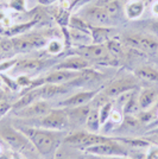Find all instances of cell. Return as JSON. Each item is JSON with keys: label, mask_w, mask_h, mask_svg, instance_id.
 Returning <instances> with one entry per match:
<instances>
[{"label": "cell", "mask_w": 158, "mask_h": 159, "mask_svg": "<svg viewBox=\"0 0 158 159\" xmlns=\"http://www.w3.org/2000/svg\"><path fill=\"white\" fill-rule=\"evenodd\" d=\"M0 138L12 150L20 154L33 153L36 151L26 135L7 120H0Z\"/></svg>", "instance_id": "obj_2"}, {"label": "cell", "mask_w": 158, "mask_h": 159, "mask_svg": "<svg viewBox=\"0 0 158 159\" xmlns=\"http://www.w3.org/2000/svg\"><path fill=\"white\" fill-rule=\"evenodd\" d=\"M2 100H5V93L0 89V101H2Z\"/></svg>", "instance_id": "obj_40"}, {"label": "cell", "mask_w": 158, "mask_h": 159, "mask_svg": "<svg viewBox=\"0 0 158 159\" xmlns=\"http://www.w3.org/2000/svg\"><path fill=\"white\" fill-rule=\"evenodd\" d=\"M106 48L108 50L109 55L114 57L115 60H118L124 55V49H123V43L120 40L115 39V38H111L109 40H107L105 43Z\"/></svg>", "instance_id": "obj_26"}, {"label": "cell", "mask_w": 158, "mask_h": 159, "mask_svg": "<svg viewBox=\"0 0 158 159\" xmlns=\"http://www.w3.org/2000/svg\"><path fill=\"white\" fill-rule=\"evenodd\" d=\"M69 118V124L70 126H85L86 124L88 113L91 111V103L85 105V106L74 107V108H66Z\"/></svg>", "instance_id": "obj_17"}, {"label": "cell", "mask_w": 158, "mask_h": 159, "mask_svg": "<svg viewBox=\"0 0 158 159\" xmlns=\"http://www.w3.org/2000/svg\"><path fill=\"white\" fill-rule=\"evenodd\" d=\"M44 66V63L38 58H30V60H21L17 61L16 64L13 66L14 71L21 75H31L37 71H40V69Z\"/></svg>", "instance_id": "obj_16"}, {"label": "cell", "mask_w": 158, "mask_h": 159, "mask_svg": "<svg viewBox=\"0 0 158 159\" xmlns=\"http://www.w3.org/2000/svg\"><path fill=\"white\" fill-rule=\"evenodd\" d=\"M136 87H137L136 79L131 77V76H125V77H121V79L113 81L111 84H108L104 89V93L109 99H117L119 95L127 93V92H131Z\"/></svg>", "instance_id": "obj_11"}, {"label": "cell", "mask_w": 158, "mask_h": 159, "mask_svg": "<svg viewBox=\"0 0 158 159\" xmlns=\"http://www.w3.org/2000/svg\"><path fill=\"white\" fill-rule=\"evenodd\" d=\"M48 37L42 33H30V34H20L11 38L13 51L16 53H27L32 50H40L46 47Z\"/></svg>", "instance_id": "obj_5"}, {"label": "cell", "mask_w": 158, "mask_h": 159, "mask_svg": "<svg viewBox=\"0 0 158 159\" xmlns=\"http://www.w3.org/2000/svg\"><path fill=\"white\" fill-rule=\"evenodd\" d=\"M10 111H12V103H10L6 100L0 101V120L4 119Z\"/></svg>", "instance_id": "obj_33"}, {"label": "cell", "mask_w": 158, "mask_h": 159, "mask_svg": "<svg viewBox=\"0 0 158 159\" xmlns=\"http://www.w3.org/2000/svg\"><path fill=\"white\" fill-rule=\"evenodd\" d=\"M151 133H152V134H157V135H158V127H157V128H155V129H152Z\"/></svg>", "instance_id": "obj_41"}, {"label": "cell", "mask_w": 158, "mask_h": 159, "mask_svg": "<svg viewBox=\"0 0 158 159\" xmlns=\"http://www.w3.org/2000/svg\"><path fill=\"white\" fill-rule=\"evenodd\" d=\"M147 159H158V147H152L149 151Z\"/></svg>", "instance_id": "obj_35"}, {"label": "cell", "mask_w": 158, "mask_h": 159, "mask_svg": "<svg viewBox=\"0 0 158 159\" xmlns=\"http://www.w3.org/2000/svg\"><path fill=\"white\" fill-rule=\"evenodd\" d=\"M38 1H40V4H42V5L48 6V5H51L53 2H56L57 0H38Z\"/></svg>", "instance_id": "obj_38"}, {"label": "cell", "mask_w": 158, "mask_h": 159, "mask_svg": "<svg viewBox=\"0 0 158 159\" xmlns=\"http://www.w3.org/2000/svg\"><path fill=\"white\" fill-rule=\"evenodd\" d=\"M151 13L155 17H158V0H155L151 5Z\"/></svg>", "instance_id": "obj_36"}, {"label": "cell", "mask_w": 158, "mask_h": 159, "mask_svg": "<svg viewBox=\"0 0 158 159\" xmlns=\"http://www.w3.org/2000/svg\"><path fill=\"white\" fill-rule=\"evenodd\" d=\"M101 126L102 125H101V120H100L99 108L91 106V111L88 113L86 124H85L86 131L92 133H99Z\"/></svg>", "instance_id": "obj_21"}, {"label": "cell", "mask_w": 158, "mask_h": 159, "mask_svg": "<svg viewBox=\"0 0 158 159\" xmlns=\"http://www.w3.org/2000/svg\"><path fill=\"white\" fill-rule=\"evenodd\" d=\"M91 66V63L83 57H81L79 55H74L70 57H67L66 60L59 62L58 64H56V69H66V70H72V71H82L86 70Z\"/></svg>", "instance_id": "obj_15"}, {"label": "cell", "mask_w": 158, "mask_h": 159, "mask_svg": "<svg viewBox=\"0 0 158 159\" xmlns=\"http://www.w3.org/2000/svg\"><path fill=\"white\" fill-rule=\"evenodd\" d=\"M140 111H142V108L139 106L138 94L133 90L130 99L126 101V103L123 107V113H124V115H137L140 113Z\"/></svg>", "instance_id": "obj_23"}, {"label": "cell", "mask_w": 158, "mask_h": 159, "mask_svg": "<svg viewBox=\"0 0 158 159\" xmlns=\"http://www.w3.org/2000/svg\"><path fill=\"white\" fill-rule=\"evenodd\" d=\"M112 27H96L91 26V36H92L93 44H105L109 40V32Z\"/></svg>", "instance_id": "obj_22"}, {"label": "cell", "mask_w": 158, "mask_h": 159, "mask_svg": "<svg viewBox=\"0 0 158 159\" xmlns=\"http://www.w3.org/2000/svg\"><path fill=\"white\" fill-rule=\"evenodd\" d=\"M113 111V103L112 102H106L99 108V114H100V120H101V125H105L107 120L109 119L111 113Z\"/></svg>", "instance_id": "obj_30"}, {"label": "cell", "mask_w": 158, "mask_h": 159, "mask_svg": "<svg viewBox=\"0 0 158 159\" xmlns=\"http://www.w3.org/2000/svg\"><path fill=\"white\" fill-rule=\"evenodd\" d=\"M25 124H37L32 127H40L50 131H58V132H64L67 131L70 124H69V118L66 108H53L46 115L38 118V119H30L24 120Z\"/></svg>", "instance_id": "obj_3"}, {"label": "cell", "mask_w": 158, "mask_h": 159, "mask_svg": "<svg viewBox=\"0 0 158 159\" xmlns=\"http://www.w3.org/2000/svg\"><path fill=\"white\" fill-rule=\"evenodd\" d=\"M121 143H125L127 145L134 146V147H147L149 143L145 140H139V139H119Z\"/></svg>", "instance_id": "obj_32"}, {"label": "cell", "mask_w": 158, "mask_h": 159, "mask_svg": "<svg viewBox=\"0 0 158 159\" xmlns=\"http://www.w3.org/2000/svg\"><path fill=\"white\" fill-rule=\"evenodd\" d=\"M40 90V100H53L58 99L61 96H64L67 94L70 93V89L67 84H43L38 87Z\"/></svg>", "instance_id": "obj_14"}, {"label": "cell", "mask_w": 158, "mask_h": 159, "mask_svg": "<svg viewBox=\"0 0 158 159\" xmlns=\"http://www.w3.org/2000/svg\"><path fill=\"white\" fill-rule=\"evenodd\" d=\"M33 159H37V158H33Z\"/></svg>", "instance_id": "obj_45"}, {"label": "cell", "mask_w": 158, "mask_h": 159, "mask_svg": "<svg viewBox=\"0 0 158 159\" xmlns=\"http://www.w3.org/2000/svg\"><path fill=\"white\" fill-rule=\"evenodd\" d=\"M8 7L16 12H25L26 0H8Z\"/></svg>", "instance_id": "obj_31"}, {"label": "cell", "mask_w": 158, "mask_h": 159, "mask_svg": "<svg viewBox=\"0 0 158 159\" xmlns=\"http://www.w3.org/2000/svg\"><path fill=\"white\" fill-rule=\"evenodd\" d=\"M98 93H100V90H85V92L72 94L69 98L59 101L58 107L59 108H74V107L85 106V105L91 103Z\"/></svg>", "instance_id": "obj_12"}, {"label": "cell", "mask_w": 158, "mask_h": 159, "mask_svg": "<svg viewBox=\"0 0 158 159\" xmlns=\"http://www.w3.org/2000/svg\"><path fill=\"white\" fill-rule=\"evenodd\" d=\"M112 137H107V135H101L99 133H92L88 131H77L74 132L69 135L64 137V143L68 145L81 148V150H86L88 147L94 145H98L100 143H104L106 140H109Z\"/></svg>", "instance_id": "obj_6"}, {"label": "cell", "mask_w": 158, "mask_h": 159, "mask_svg": "<svg viewBox=\"0 0 158 159\" xmlns=\"http://www.w3.org/2000/svg\"><path fill=\"white\" fill-rule=\"evenodd\" d=\"M124 43L127 47L136 48L145 53L158 52V40L144 34H130L124 37Z\"/></svg>", "instance_id": "obj_9"}, {"label": "cell", "mask_w": 158, "mask_h": 159, "mask_svg": "<svg viewBox=\"0 0 158 159\" xmlns=\"http://www.w3.org/2000/svg\"><path fill=\"white\" fill-rule=\"evenodd\" d=\"M134 75L139 79L146 80L150 82H158V70L152 68V66H139L134 71Z\"/></svg>", "instance_id": "obj_24"}, {"label": "cell", "mask_w": 158, "mask_h": 159, "mask_svg": "<svg viewBox=\"0 0 158 159\" xmlns=\"http://www.w3.org/2000/svg\"><path fill=\"white\" fill-rule=\"evenodd\" d=\"M81 71H72V70H66V69H56L48 74L45 77H42L43 84H67L69 82L77 79Z\"/></svg>", "instance_id": "obj_13"}, {"label": "cell", "mask_w": 158, "mask_h": 159, "mask_svg": "<svg viewBox=\"0 0 158 159\" xmlns=\"http://www.w3.org/2000/svg\"><path fill=\"white\" fill-rule=\"evenodd\" d=\"M0 141H1V138H0Z\"/></svg>", "instance_id": "obj_44"}, {"label": "cell", "mask_w": 158, "mask_h": 159, "mask_svg": "<svg viewBox=\"0 0 158 159\" xmlns=\"http://www.w3.org/2000/svg\"><path fill=\"white\" fill-rule=\"evenodd\" d=\"M51 109H53V107L49 103V101L38 100L25 108H21L19 111H12V112L16 114L17 118H20L23 120H30L42 118V116L46 115Z\"/></svg>", "instance_id": "obj_10"}, {"label": "cell", "mask_w": 158, "mask_h": 159, "mask_svg": "<svg viewBox=\"0 0 158 159\" xmlns=\"http://www.w3.org/2000/svg\"><path fill=\"white\" fill-rule=\"evenodd\" d=\"M106 10V12L109 14V17L112 18L114 21H117L120 14H121V7H120V4H119L118 0H114V1H111L108 4H106L105 6H102Z\"/></svg>", "instance_id": "obj_28"}, {"label": "cell", "mask_w": 158, "mask_h": 159, "mask_svg": "<svg viewBox=\"0 0 158 159\" xmlns=\"http://www.w3.org/2000/svg\"><path fill=\"white\" fill-rule=\"evenodd\" d=\"M152 30L158 34V23H156V24H153V25H152Z\"/></svg>", "instance_id": "obj_39"}, {"label": "cell", "mask_w": 158, "mask_h": 159, "mask_svg": "<svg viewBox=\"0 0 158 159\" xmlns=\"http://www.w3.org/2000/svg\"><path fill=\"white\" fill-rule=\"evenodd\" d=\"M63 49H64V43L58 38L50 39L45 47L46 52L50 53V55H58Z\"/></svg>", "instance_id": "obj_29"}, {"label": "cell", "mask_w": 158, "mask_h": 159, "mask_svg": "<svg viewBox=\"0 0 158 159\" xmlns=\"http://www.w3.org/2000/svg\"><path fill=\"white\" fill-rule=\"evenodd\" d=\"M35 24H37V20H32V21L24 23V24H19V25H14V26H10L2 33H4L5 36H7V37L12 38V37H16V36L24 34V32H26L27 30H30Z\"/></svg>", "instance_id": "obj_25"}, {"label": "cell", "mask_w": 158, "mask_h": 159, "mask_svg": "<svg viewBox=\"0 0 158 159\" xmlns=\"http://www.w3.org/2000/svg\"><path fill=\"white\" fill-rule=\"evenodd\" d=\"M85 152L92 156L99 157H112V156H127V150L123 144H120V140L111 138L104 143H100L98 145L91 146L85 150Z\"/></svg>", "instance_id": "obj_8"}, {"label": "cell", "mask_w": 158, "mask_h": 159, "mask_svg": "<svg viewBox=\"0 0 158 159\" xmlns=\"http://www.w3.org/2000/svg\"><path fill=\"white\" fill-rule=\"evenodd\" d=\"M0 157H1V150H0Z\"/></svg>", "instance_id": "obj_43"}, {"label": "cell", "mask_w": 158, "mask_h": 159, "mask_svg": "<svg viewBox=\"0 0 158 159\" xmlns=\"http://www.w3.org/2000/svg\"><path fill=\"white\" fill-rule=\"evenodd\" d=\"M68 25L72 29H75V30H80V31H83V32H88L91 33V25L85 21L81 17H70L69 18V21H68Z\"/></svg>", "instance_id": "obj_27"}, {"label": "cell", "mask_w": 158, "mask_h": 159, "mask_svg": "<svg viewBox=\"0 0 158 159\" xmlns=\"http://www.w3.org/2000/svg\"><path fill=\"white\" fill-rule=\"evenodd\" d=\"M94 159H130V158L123 157V156H112V157H99V156H94Z\"/></svg>", "instance_id": "obj_37"}, {"label": "cell", "mask_w": 158, "mask_h": 159, "mask_svg": "<svg viewBox=\"0 0 158 159\" xmlns=\"http://www.w3.org/2000/svg\"><path fill=\"white\" fill-rule=\"evenodd\" d=\"M145 5L143 0H128L124 6V13L128 20L139 19L144 13Z\"/></svg>", "instance_id": "obj_18"}, {"label": "cell", "mask_w": 158, "mask_h": 159, "mask_svg": "<svg viewBox=\"0 0 158 159\" xmlns=\"http://www.w3.org/2000/svg\"><path fill=\"white\" fill-rule=\"evenodd\" d=\"M127 1H128V0H127Z\"/></svg>", "instance_id": "obj_46"}, {"label": "cell", "mask_w": 158, "mask_h": 159, "mask_svg": "<svg viewBox=\"0 0 158 159\" xmlns=\"http://www.w3.org/2000/svg\"><path fill=\"white\" fill-rule=\"evenodd\" d=\"M56 159H66V158H63V157H57Z\"/></svg>", "instance_id": "obj_42"}, {"label": "cell", "mask_w": 158, "mask_h": 159, "mask_svg": "<svg viewBox=\"0 0 158 159\" xmlns=\"http://www.w3.org/2000/svg\"><path fill=\"white\" fill-rule=\"evenodd\" d=\"M75 55H79L87 60L91 66L92 64H101V66H113L117 64L118 60L112 57L106 44H87V45H79L75 50Z\"/></svg>", "instance_id": "obj_4"}, {"label": "cell", "mask_w": 158, "mask_h": 159, "mask_svg": "<svg viewBox=\"0 0 158 159\" xmlns=\"http://www.w3.org/2000/svg\"><path fill=\"white\" fill-rule=\"evenodd\" d=\"M38 100H40L38 88L29 89L24 95L20 96V99H18L14 103H12V111H19L21 108H25V107L30 106L31 103L38 101Z\"/></svg>", "instance_id": "obj_19"}, {"label": "cell", "mask_w": 158, "mask_h": 159, "mask_svg": "<svg viewBox=\"0 0 158 159\" xmlns=\"http://www.w3.org/2000/svg\"><path fill=\"white\" fill-rule=\"evenodd\" d=\"M21 132L26 135L31 141L36 152H38L43 157H49L50 154L56 152V150L61 145L63 138V132L58 131H50L40 127L32 126H18Z\"/></svg>", "instance_id": "obj_1"}, {"label": "cell", "mask_w": 158, "mask_h": 159, "mask_svg": "<svg viewBox=\"0 0 158 159\" xmlns=\"http://www.w3.org/2000/svg\"><path fill=\"white\" fill-rule=\"evenodd\" d=\"M80 17L87 21L91 26L96 27H112L114 25V20L109 17L102 6L98 5H87L83 11L80 13Z\"/></svg>", "instance_id": "obj_7"}, {"label": "cell", "mask_w": 158, "mask_h": 159, "mask_svg": "<svg viewBox=\"0 0 158 159\" xmlns=\"http://www.w3.org/2000/svg\"><path fill=\"white\" fill-rule=\"evenodd\" d=\"M158 100V93L152 89V88H146L143 89L138 94V101L139 106L142 108V111H149Z\"/></svg>", "instance_id": "obj_20"}, {"label": "cell", "mask_w": 158, "mask_h": 159, "mask_svg": "<svg viewBox=\"0 0 158 159\" xmlns=\"http://www.w3.org/2000/svg\"><path fill=\"white\" fill-rule=\"evenodd\" d=\"M92 1H94V0H75V2L72 4V7H83Z\"/></svg>", "instance_id": "obj_34"}]
</instances>
